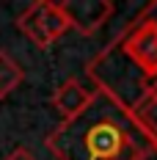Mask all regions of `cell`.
<instances>
[{
    "label": "cell",
    "instance_id": "7",
    "mask_svg": "<svg viewBox=\"0 0 157 160\" xmlns=\"http://www.w3.org/2000/svg\"><path fill=\"white\" fill-rule=\"evenodd\" d=\"M132 116L138 119V124L143 127V132H146V135L155 141V146H157V97L146 99V102H143Z\"/></svg>",
    "mask_w": 157,
    "mask_h": 160
},
{
    "label": "cell",
    "instance_id": "3",
    "mask_svg": "<svg viewBox=\"0 0 157 160\" xmlns=\"http://www.w3.org/2000/svg\"><path fill=\"white\" fill-rule=\"evenodd\" d=\"M17 28L25 33L39 50H47L52 42H58L69 31V19L63 17L61 6L52 0H36L17 17Z\"/></svg>",
    "mask_w": 157,
    "mask_h": 160
},
{
    "label": "cell",
    "instance_id": "1",
    "mask_svg": "<svg viewBox=\"0 0 157 160\" xmlns=\"http://www.w3.org/2000/svg\"><path fill=\"white\" fill-rule=\"evenodd\" d=\"M44 146L55 160H149L157 152L138 119L96 88L77 116L47 132Z\"/></svg>",
    "mask_w": 157,
    "mask_h": 160
},
{
    "label": "cell",
    "instance_id": "6",
    "mask_svg": "<svg viewBox=\"0 0 157 160\" xmlns=\"http://www.w3.org/2000/svg\"><path fill=\"white\" fill-rule=\"evenodd\" d=\"M22 78H25L22 75V66L17 64L8 52H0V99L11 94L17 86L22 83Z\"/></svg>",
    "mask_w": 157,
    "mask_h": 160
},
{
    "label": "cell",
    "instance_id": "4",
    "mask_svg": "<svg viewBox=\"0 0 157 160\" xmlns=\"http://www.w3.org/2000/svg\"><path fill=\"white\" fill-rule=\"evenodd\" d=\"M58 6H61L63 17L69 19V28L80 31L83 36H91L113 17L110 0H61Z\"/></svg>",
    "mask_w": 157,
    "mask_h": 160
},
{
    "label": "cell",
    "instance_id": "2",
    "mask_svg": "<svg viewBox=\"0 0 157 160\" xmlns=\"http://www.w3.org/2000/svg\"><path fill=\"white\" fill-rule=\"evenodd\" d=\"M91 86L135 113L157 97V3H146L86 66Z\"/></svg>",
    "mask_w": 157,
    "mask_h": 160
},
{
    "label": "cell",
    "instance_id": "5",
    "mask_svg": "<svg viewBox=\"0 0 157 160\" xmlns=\"http://www.w3.org/2000/svg\"><path fill=\"white\" fill-rule=\"evenodd\" d=\"M91 94H94V88H86L80 80L69 78V80H63L61 86L55 88V94H52V108L61 113L63 119H72V116H77V113L91 102Z\"/></svg>",
    "mask_w": 157,
    "mask_h": 160
},
{
    "label": "cell",
    "instance_id": "8",
    "mask_svg": "<svg viewBox=\"0 0 157 160\" xmlns=\"http://www.w3.org/2000/svg\"><path fill=\"white\" fill-rule=\"evenodd\" d=\"M3 160H36V158H33L28 149H14V152H11L8 158H3Z\"/></svg>",
    "mask_w": 157,
    "mask_h": 160
}]
</instances>
